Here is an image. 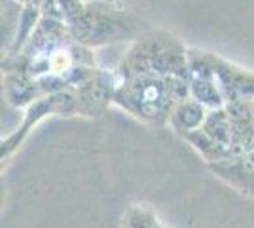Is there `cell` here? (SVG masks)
<instances>
[{
    "mask_svg": "<svg viewBox=\"0 0 254 228\" xmlns=\"http://www.w3.org/2000/svg\"><path fill=\"white\" fill-rule=\"evenodd\" d=\"M190 97L186 78L179 76H133L120 80L114 107L133 116L140 124L161 130L169 126L177 103Z\"/></svg>",
    "mask_w": 254,
    "mask_h": 228,
    "instance_id": "cell-1",
    "label": "cell"
},
{
    "mask_svg": "<svg viewBox=\"0 0 254 228\" xmlns=\"http://www.w3.org/2000/svg\"><path fill=\"white\" fill-rule=\"evenodd\" d=\"M116 75L120 80L133 76H179L188 80V48L169 31H144L127 46Z\"/></svg>",
    "mask_w": 254,
    "mask_h": 228,
    "instance_id": "cell-2",
    "label": "cell"
},
{
    "mask_svg": "<svg viewBox=\"0 0 254 228\" xmlns=\"http://www.w3.org/2000/svg\"><path fill=\"white\" fill-rule=\"evenodd\" d=\"M70 40L89 48H103L108 44L135 40L144 33L135 13L118 8L108 0H85L84 11L66 23Z\"/></svg>",
    "mask_w": 254,
    "mask_h": 228,
    "instance_id": "cell-3",
    "label": "cell"
},
{
    "mask_svg": "<svg viewBox=\"0 0 254 228\" xmlns=\"http://www.w3.org/2000/svg\"><path fill=\"white\" fill-rule=\"evenodd\" d=\"M50 116H78L76 97L72 89H66V91H59V93H53V95H46V97L36 99L32 105H29L25 109L21 124L11 131L8 137H4L0 141L2 167L10 162V158L15 152L19 151V147L27 141V137L31 135V131L42 120L50 118Z\"/></svg>",
    "mask_w": 254,
    "mask_h": 228,
    "instance_id": "cell-4",
    "label": "cell"
},
{
    "mask_svg": "<svg viewBox=\"0 0 254 228\" xmlns=\"http://www.w3.org/2000/svg\"><path fill=\"white\" fill-rule=\"evenodd\" d=\"M188 87H190V97L199 101L209 110L220 109L226 105L220 87L216 84L209 52L188 48Z\"/></svg>",
    "mask_w": 254,
    "mask_h": 228,
    "instance_id": "cell-5",
    "label": "cell"
},
{
    "mask_svg": "<svg viewBox=\"0 0 254 228\" xmlns=\"http://www.w3.org/2000/svg\"><path fill=\"white\" fill-rule=\"evenodd\" d=\"M118 84H120V78H118L116 71L110 73L105 69H97L95 76L89 82L72 89L76 97L78 116L99 118L110 105H114Z\"/></svg>",
    "mask_w": 254,
    "mask_h": 228,
    "instance_id": "cell-6",
    "label": "cell"
},
{
    "mask_svg": "<svg viewBox=\"0 0 254 228\" xmlns=\"http://www.w3.org/2000/svg\"><path fill=\"white\" fill-rule=\"evenodd\" d=\"M211 63L216 76V84L220 87L224 103H239V101H254V73L245 67L235 65L230 59H224L222 55L212 54Z\"/></svg>",
    "mask_w": 254,
    "mask_h": 228,
    "instance_id": "cell-7",
    "label": "cell"
},
{
    "mask_svg": "<svg viewBox=\"0 0 254 228\" xmlns=\"http://www.w3.org/2000/svg\"><path fill=\"white\" fill-rule=\"evenodd\" d=\"M207 167L224 185L232 186L239 194L254 200V152L207 163Z\"/></svg>",
    "mask_w": 254,
    "mask_h": 228,
    "instance_id": "cell-8",
    "label": "cell"
},
{
    "mask_svg": "<svg viewBox=\"0 0 254 228\" xmlns=\"http://www.w3.org/2000/svg\"><path fill=\"white\" fill-rule=\"evenodd\" d=\"M70 42L66 23L52 17H44L40 19L36 31L32 33L31 40L23 48V55H27L29 59H38V57H53L57 52H61L66 48V44Z\"/></svg>",
    "mask_w": 254,
    "mask_h": 228,
    "instance_id": "cell-9",
    "label": "cell"
},
{
    "mask_svg": "<svg viewBox=\"0 0 254 228\" xmlns=\"http://www.w3.org/2000/svg\"><path fill=\"white\" fill-rule=\"evenodd\" d=\"M42 76L23 75V73H4V97L15 109H27L36 99L46 97Z\"/></svg>",
    "mask_w": 254,
    "mask_h": 228,
    "instance_id": "cell-10",
    "label": "cell"
},
{
    "mask_svg": "<svg viewBox=\"0 0 254 228\" xmlns=\"http://www.w3.org/2000/svg\"><path fill=\"white\" fill-rule=\"evenodd\" d=\"M224 109L230 116L233 130V141L241 154L254 152V114L253 101H239V103H228Z\"/></svg>",
    "mask_w": 254,
    "mask_h": 228,
    "instance_id": "cell-11",
    "label": "cell"
},
{
    "mask_svg": "<svg viewBox=\"0 0 254 228\" xmlns=\"http://www.w3.org/2000/svg\"><path fill=\"white\" fill-rule=\"evenodd\" d=\"M209 114V109L201 105L199 101H195L193 97H186L177 103V107L173 109L169 118L171 130L177 135L184 137L191 131L199 130L203 126V122Z\"/></svg>",
    "mask_w": 254,
    "mask_h": 228,
    "instance_id": "cell-12",
    "label": "cell"
},
{
    "mask_svg": "<svg viewBox=\"0 0 254 228\" xmlns=\"http://www.w3.org/2000/svg\"><path fill=\"white\" fill-rule=\"evenodd\" d=\"M42 19V10L38 4H27L21 8L19 19L15 25V31L11 36V42L6 50V55H19L23 52V48L27 46V42L31 40L32 33L36 31L38 23Z\"/></svg>",
    "mask_w": 254,
    "mask_h": 228,
    "instance_id": "cell-13",
    "label": "cell"
},
{
    "mask_svg": "<svg viewBox=\"0 0 254 228\" xmlns=\"http://www.w3.org/2000/svg\"><path fill=\"white\" fill-rule=\"evenodd\" d=\"M182 139H184L193 151L201 156L203 160H205V163H214V162H220V160L233 158V156H239L235 151L220 145L216 139H212L211 135L203 130V128L191 131V133H188V135H184Z\"/></svg>",
    "mask_w": 254,
    "mask_h": 228,
    "instance_id": "cell-14",
    "label": "cell"
},
{
    "mask_svg": "<svg viewBox=\"0 0 254 228\" xmlns=\"http://www.w3.org/2000/svg\"><path fill=\"white\" fill-rule=\"evenodd\" d=\"M201 128L211 135L212 139H216V141L220 143V145L232 149V151H235L237 154H241V152L237 151V147H235L232 122H230V116H228V112H226L224 107L209 110V114H207V118H205Z\"/></svg>",
    "mask_w": 254,
    "mask_h": 228,
    "instance_id": "cell-15",
    "label": "cell"
},
{
    "mask_svg": "<svg viewBox=\"0 0 254 228\" xmlns=\"http://www.w3.org/2000/svg\"><path fill=\"white\" fill-rule=\"evenodd\" d=\"M122 228H167L161 225L158 215L142 204H133L126 209L122 217Z\"/></svg>",
    "mask_w": 254,
    "mask_h": 228,
    "instance_id": "cell-16",
    "label": "cell"
},
{
    "mask_svg": "<svg viewBox=\"0 0 254 228\" xmlns=\"http://www.w3.org/2000/svg\"><path fill=\"white\" fill-rule=\"evenodd\" d=\"M95 73H97V67L70 65L61 76L64 78L68 89H76V87H80L82 84H85V82H89V80L95 76Z\"/></svg>",
    "mask_w": 254,
    "mask_h": 228,
    "instance_id": "cell-17",
    "label": "cell"
},
{
    "mask_svg": "<svg viewBox=\"0 0 254 228\" xmlns=\"http://www.w3.org/2000/svg\"><path fill=\"white\" fill-rule=\"evenodd\" d=\"M66 52L70 57L72 65H87V67H97L95 65V55H93V48L78 44L74 40H70L66 46Z\"/></svg>",
    "mask_w": 254,
    "mask_h": 228,
    "instance_id": "cell-18",
    "label": "cell"
},
{
    "mask_svg": "<svg viewBox=\"0 0 254 228\" xmlns=\"http://www.w3.org/2000/svg\"><path fill=\"white\" fill-rule=\"evenodd\" d=\"M15 4H19V6H27V4H32V0H13Z\"/></svg>",
    "mask_w": 254,
    "mask_h": 228,
    "instance_id": "cell-19",
    "label": "cell"
},
{
    "mask_svg": "<svg viewBox=\"0 0 254 228\" xmlns=\"http://www.w3.org/2000/svg\"><path fill=\"white\" fill-rule=\"evenodd\" d=\"M253 114H254V101H253Z\"/></svg>",
    "mask_w": 254,
    "mask_h": 228,
    "instance_id": "cell-20",
    "label": "cell"
},
{
    "mask_svg": "<svg viewBox=\"0 0 254 228\" xmlns=\"http://www.w3.org/2000/svg\"><path fill=\"white\" fill-rule=\"evenodd\" d=\"M108 2H114V0H108Z\"/></svg>",
    "mask_w": 254,
    "mask_h": 228,
    "instance_id": "cell-21",
    "label": "cell"
}]
</instances>
